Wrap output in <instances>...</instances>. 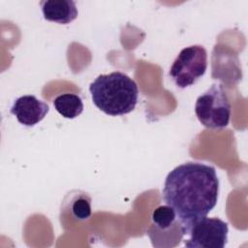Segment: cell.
Here are the masks:
<instances>
[{
  "label": "cell",
  "instance_id": "obj_1",
  "mask_svg": "<svg viewBox=\"0 0 248 248\" xmlns=\"http://www.w3.org/2000/svg\"><path fill=\"white\" fill-rule=\"evenodd\" d=\"M219 178L212 166L186 162L170 170L164 183L163 200L175 212L182 234L215 207Z\"/></svg>",
  "mask_w": 248,
  "mask_h": 248
},
{
  "label": "cell",
  "instance_id": "obj_2",
  "mask_svg": "<svg viewBox=\"0 0 248 248\" xmlns=\"http://www.w3.org/2000/svg\"><path fill=\"white\" fill-rule=\"evenodd\" d=\"M93 104L108 115H123L133 111L139 99L136 81L115 71L98 76L89 85Z\"/></svg>",
  "mask_w": 248,
  "mask_h": 248
},
{
  "label": "cell",
  "instance_id": "obj_3",
  "mask_svg": "<svg viewBox=\"0 0 248 248\" xmlns=\"http://www.w3.org/2000/svg\"><path fill=\"white\" fill-rule=\"evenodd\" d=\"M232 107L221 84H212L200 95L195 104V113L199 121L209 129H222L228 126Z\"/></svg>",
  "mask_w": 248,
  "mask_h": 248
},
{
  "label": "cell",
  "instance_id": "obj_4",
  "mask_svg": "<svg viewBox=\"0 0 248 248\" xmlns=\"http://www.w3.org/2000/svg\"><path fill=\"white\" fill-rule=\"evenodd\" d=\"M207 52L202 46L193 45L180 50L172 62L169 76L179 88L193 85L205 73Z\"/></svg>",
  "mask_w": 248,
  "mask_h": 248
},
{
  "label": "cell",
  "instance_id": "obj_5",
  "mask_svg": "<svg viewBox=\"0 0 248 248\" xmlns=\"http://www.w3.org/2000/svg\"><path fill=\"white\" fill-rule=\"evenodd\" d=\"M228 223L214 217H203L196 222L184 244L188 248H223L228 241Z\"/></svg>",
  "mask_w": 248,
  "mask_h": 248
},
{
  "label": "cell",
  "instance_id": "obj_6",
  "mask_svg": "<svg viewBox=\"0 0 248 248\" xmlns=\"http://www.w3.org/2000/svg\"><path fill=\"white\" fill-rule=\"evenodd\" d=\"M48 111V105L34 95L20 96L14 101L11 107V113L20 124L28 127L42 121Z\"/></svg>",
  "mask_w": 248,
  "mask_h": 248
},
{
  "label": "cell",
  "instance_id": "obj_7",
  "mask_svg": "<svg viewBox=\"0 0 248 248\" xmlns=\"http://www.w3.org/2000/svg\"><path fill=\"white\" fill-rule=\"evenodd\" d=\"M44 18L59 24H68L77 18L78 11L73 0H44L40 2Z\"/></svg>",
  "mask_w": 248,
  "mask_h": 248
},
{
  "label": "cell",
  "instance_id": "obj_8",
  "mask_svg": "<svg viewBox=\"0 0 248 248\" xmlns=\"http://www.w3.org/2000/svg\"><path fill=\"white\" fill-rule=\"evenodd\" d=\"M56 111L65 118L74 119L83 111L81 98L73 93H64L56 96L53 100Z\"/></svg>",
  "mask_w": 248,
  "mask_h": 248
},
{
  "label": "cell",
  "instance_id": "obj_9",
  "mask_svg": "<svg viewBox=\"0 0 248 248\" xmlns=\"http://www.w3.org/2000/svg\"><path fill=\"white\" fill-rule=\"evenodd\" d=\"M153 225L162 231L172 228L173 225L178 223L174 210L170 205H160L154 209L152 213Z\"/></svg>",
  "mask_w": 248,
  "mask_h": 248
},
{
  "label": "cell",
  "instance_id": "obj_10",
  "mask_svg": "<svg viewBox=\"0 0 248 248\" xmlns=\"http://www.w3.org/2000/svg\"><path fill=\"white\" fill-rule=\"evenodd\" d=\"M72 211L75 217L80 220L89 218L91 215L90 199L86 195L76 198L72 204Z\"/></svg>",
  "mask_w": 248,
  "mask_h": 248
}]
</instances>
